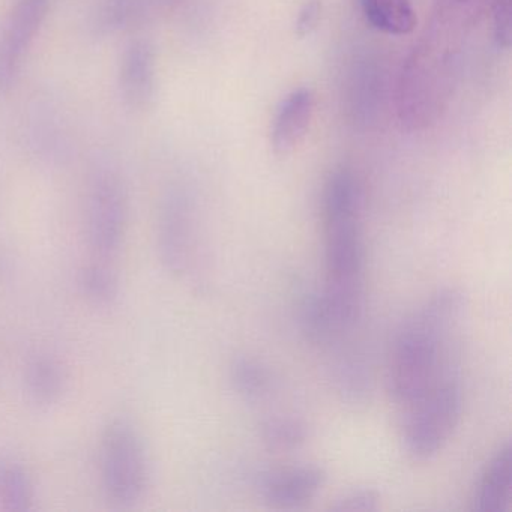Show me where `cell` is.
Returning <instances> with one entry per match:
<instances>
[{
  "label": "cell",
  "mask_w": 512,
  "mask_h": 512,
  "mask_svg": "<svg viewBox=\"0 0 512 512\" xmlns=\"http://www.w3.org/2000/svg\"><path fill=\"white\" fill-rule=\"evenodd\" d=\"M487 10L488 0H434L395 88L397 118L410 133L433 127L448 109L464 50Z\"/></svg>",
  "instance_id": "1"
},
{
  "label": "cell",
  "mask_w": 512,
  "mask_h": 512,
  "mask_svg": "<svg viewBox=\"0 0 512 512\" xmlns=\"http://www.w3.org/2000/svg\"><path fill=\"white\" fill-rule=\"evenodd\" d=\"M326 307L340 331L350 332L364 311V193L349 167H338L323 188Z\"/></svg>",
  "instance_id": "2"
},
{
  "label": "cell",
  "mask_w": 512,
  "mask_h": 512,
  "mask_svg": "<svg viewBox=\"0 0 512 512\" xmlns=\"http://www.w3.org/2000/svg\"><path fill=\"white\" fill-rule=\"evenodd\" d=\"M466 305L463 290L445 287L419 305L401 326L388 368V392L401 410L457 370L451 362L452 335Z\"/></svg>",
  "instance_id": "3"
},
{
  "label": "cell",
  "mask_w": 512,
  "mask_h": 512,
  "mask_svg": "<svg viewBox=\"0 0 512 512\" xmlns=\"http://www.w3.org/2000/svg\"><path fill=\"white\" fill-rule=\"evenodd\" d=\"M463 404V383L457 368L403 410L401 439L407 454L419 461L436 457L454 436Z\"/></svg>",
  "instance_id": "4"
},
{
  "label": "cell",
  "mask_w": 512,
  "mask_h": 512,
  "mask_svg": "<svg viewBox=\"0 0 512 512\" xmlns=\"http://www.w3.org/2000/svg\"><path fill=\"white\" fill-rule=\"evenodd\" d=\"M101 478L107 496L118 505H133L148 488V455L139 431L128 419H115L104 430Z\"/></svg>",
  "instance_id": "5"
},
{
  "label": "cell",
  "mask_w": 512,
  "mask_h": 512,
  "mask_svg": "<svg viewBox=\"0 0 512 512\" xmlns=\"http://www.w3.org/2000/svg\"><path fill=\"white\" fill-rule=\"evenodd\" d=\"M53 0H16L0 28V94L16 85Z\"/></svg>",
  "instance_id": "6"
},
{
  "label": "cell",
  "mask_w": 512,
  "mask_h": 512,
  "mask_svg": "<svg viewBox=\"0 0 512 512\" xmlns=\"http://www.w3.org/2000/svg\"><path fill=\"white\" fill-rule=\"evenodd\" d=\"M127 194L112 173H101L92 184L88 203V235L101 256H112L121 247L127 229Z\"/></svg>",
  "instance_id": "7"
},
{
  "label": "cell",
  "mask_w": 512,
  "mask_h": 512,
  "mask_svg": "<svg viewBox=\"0 0 512 512\" xmlns=\"http://www.w3.org/2000/svg\"><path fill=\"white\" fill-rule=\"evenodd\" d=\"M328 473L314 464L265 469L254 473L253 485L266 505L274 509L304 508L325 487Z\"/></svg>",
  "instance_id": "8"
},
{
  "label": "cell",
  "mask_w": 512,
  "mask_h": 512,
  "mask_svg": "<svg viewBox=\"0 0 512 512\" xmlns=\"http://www.w3.org/2000/svg\"><path fill=\"white\" fill-rule=\"evenodd\" d=\"M161 262L173 274H184L190 266L194 245L193 209L187 197H169L160 218L158 233Z\"/></svg>",
  "instance_id": "9"
},
{
  "label": "cell",
  "mask_w": 512,
  "mask_h": 512,
  "mask_svg": "<svg viewBox=\"0 0 512 512\" xmlns=\"http://www.w3.org/2000/svg\"><path fill=\"white\" fill-rule=\"evenodd\" d=\"M119 91L131 110L151 109L157 95V58L149 41L128 44L119 67Z\"/></svg>",
  "instance_id": "10"
},
{
  "label": "cell",
  "mask_w": 512,
  "mask_h": 512,
  "mask_svg": "<svg viewBox=\"0 0 512 512\" xmlns=\"http://www.w3.org/2000/svg\"><path fill=\"white\" fill-rule=\"evenodd\" d=\"M314 110L316 95L308 88L295 89L281 101L271 131V145L277 157H287L304 142Z\"/></svg>",
  "instance_id": "11"
},
{
  "label": "cell",
  "mask_w": 512,
  "mask_h": 512,
  "mask_svg": "<svg viewBox=\"0 0 512 512\" xmlns=\"http://www.w3.org/2000/svg\"><path fill=\"white\" fill-rule=\"evenodd\" d=\"M182 0H103L95 26L104 34L133 31L169 16Z\"/></svg>",
  "instance_id": "12"
},
{
  "label": "cell",
  "mask_w": 512,
  "mask_h": 512,
  "mask_svg": "<svg viewBox=\"0 0 512 512\" xmlns=\"http://www.w3.org/2000/svg\"><path fill=\"white\" fill-rule=\"evenodd\" d=\"M512 500V448L505 442L490 458L473 491V511L509 512Z\"/></svg>",
  "instance_id": "13"
},
{
  "label": "cell",
  "mask_w": 512,
  "mask_h": 512,
  "mask_svg": "<svg viewBox=\"0 0 512 512\" xmlns=\"http://www.w3.org/2000/svg\"><path fill=\"white\" fill-rule=\"evenodd\" d=\"M359 7L376 31L394 37H404L415 31L416 14L412 0H359Z\"/></svg>",
  "instance_id": "14"
},
{
  "label": "cell",
  "mask_w": 512,
  "mask_h": 512,
  "mask_svg": "<svg viewBox=\"0 0 512 512\" xmlns=\"http://www.w3.org/2000/svg\"><path fill=\"white\" fill-rule=\"evenodd\" d=\"M332 377L341 400L350 406L367 403L371 392V379L367 365L350 350L337 353L332 364Z\"/></svg>",
  "instance_id": "15"
},
{
  "label": "cell",
  "mask_w": 512,
  "mask_h": 512,
  "mask_svg": "<svg viewBox=\"0 0 512 512\" xmlns=\"http://www.w3.org/2000/svg\"><path fill=\"white\" fill-rule=\"evenodd\" d=\"M25 386L32 403L46 407L58 403L65 389L61 364L50 356L32 359L26 367Z\"/></svg>",
  "instance_id": "16"
},
{
  "label": "cell",
  "mask_w": 512,
  "mask_h": 512,
  "mask_svg": "<svg viewBox=\"0 0 512 512\" xmlns=\"http://www.w3.org/2000/svg\"><path fill=\"white\" fill-rule=\"evenodd\" d=\"M230 383L239 397L259 401L271 394L272 374L257 359L239 356L230 365Z\"/></svg>",
  "instance_id": "17"
},
{
  "label": "cell",
  "mask_w": 512,
  "mask_h": 512,
  "mask_svg": "<svg viewBox=\"0 0 512 512\" xmlns=\"http://www.w3.org/2000/svg\"><path fill=\"white\" fill-rule=\"evenodd\" d=\"M32 500L34 488L25 467L10 458L0 460V502L10 511L25 512Z\"/></svg>",
  "instance_id": "18"
},
{
  "label": "cell",
  "mask_w": 512,
  "mask_h": 512,
  "mask_svg": "<svg viewBox=\"0 0 512 512\" xmlns=\"http://www.w3.org/2000/svg\"><path fill=\"white\" fill-rule=\"evenodd\" d=\"M260 436L272 451H296L307 442L308 427L295 416H271L262 422Z\"/></svg>",
  "instance_id": "19"
},
{
  "label": "cell",
  "mask_w": 512,
  "mask_h": 512,
  "mask_svg": "<svg viewBox=\"0 0 512 512\" xmlns=\"http://www.w3.org/2000/svg\"><path fill=\"white\" fill-rule=\"evenodd\" d=\"M379 79L377 71L370 65H362L353 74L350 83V101H352V112L362 122L371 121L376 115L377 104H379Z\"/></svg>",
  "instance_id": "20"
},
{
  "label": "cell",
  "mask_w": 512,
  "mask_h": 512,
  "mask_svg": "<svg viewBox=\"0 0 512 512\" xmlns=\"http://www.w3.org/2000/svg\"><path fill=\"white\" fill-rule=\"evenodd\" d=\"M80 287L89 301L97 305H110L119 295V281L115 272L106 266L92 265L82 272Z\"/></svg>",
  "instance_id": "21"
},
{
  "label": "cell",
  "mask_w": 512,
  "mask_h": 512,
  "mask_svg": "<svg viewBox=\"0 0 512 512\" xmlns=\"http://www.w3.org/2000/svg\"><path fill=\"white\" fill-rule=\"evenodd\" d=\"M380 508L379 494L374 490H355L335 499L329 506L334 512H371Z\"/></svg>",
  "instance_id": "22"
},
{
  "label": "cell",
  "mask_w": 512,
  "mask_h": 512,
  "mask_svg": "<svg viewBox=\"0 0 512 512\" xmlns=\"http://www.w3.org/2000/svg\"><path fill=\"white\" fill-rule=\"evenodd\" d=\"M491 14L497 46L509 49L512 43V0H493Z\"/></svg>",
  "instance_id": "23"
},
{
  "label": "cell",
  "mask_w": 512,
  "mask_h": 512,
  "mask_svg": "<svg viewBox=\"0 0 512 512\" xmlns=\"http://www.w3.org/2000/svg\"><path fill=\"white\" fill-rule=\"evenodd\" d=\"M320 14H322V5L317 0H310L299 11L298 20H296V35L304 38L310 35L319 25Z\"/></svg>",
  "instance_id": "24"
}]
</instances>
